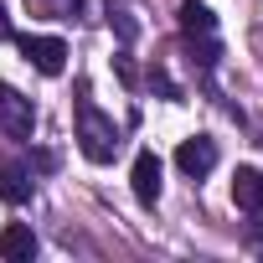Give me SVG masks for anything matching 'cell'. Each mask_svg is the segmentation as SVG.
Segmentation results:
<instances>
[{"label":"cell","mask_w":263,"mask_h":263,"mask_svg":"<svg viewBox=\"0 0 263 263\" xmlns=\"http://www.w3.org/2000/svg\"><path fill=\"white\" fill-rule=\"evenodd\" d=\"M78 150L93 160V165H108L119 155V124L108 114H98L88 98L78 103Z\"/></svg>","instance_id":"1"},{"label":"cell","mask_w":263,"mask_h":263,"mask_svg":"<svg viewBox=\"0 0 263 263\" xmlns=\"http://www.w3.org/2000/svg\"><path fill=\"white\" fill-rule=\"evenodd\" d=\"M31 129H36V108L26 93H16L11 83H0V140H31Z\"/></svg>","instance_id":"2"},{"label":"cell","mask_w":263,"mask_h":263,"mask_svg":"<svg viewBox=\"0 0 263 263\" xmlns=\"http://www.w3.org/2000/svg\"><path fill=\"white\" fill-rule=\"evenodd\" d=\"M21 52L42 78H62V67H67V42L62 36H21Z\"/></svg>","instance_id":"3"},{"label":"cell","mask_w":263,"mask_h":263,"mask_svg":"<svg viewBox=\"0 0 263 263\" xmlns=\"http://www.w3.org/2000/svg\"><path fill=\"white\" fill-rule=\"evenodd\" d=\"M176 165H181V176H186V181H201V176H212V171H217V140H206V135H191V140H181V150H176Z\"/></svg>","instance_id":"4"},{"label":"cell","mask_w":263,"mask_h":263,"mask_svg":"<svg viewBox=\"0 0 263 263\" xmlns=\"http://www.w3.org/2000/svg\"><path fill=\"white\" fill-rule=\"evenodd\" d=\"M160 176H165L160 155H155V150H140V155H135V171H129V181H135V201H140V206H155V201H160Z\"/></svg>","instance_id":"5"},{"label":"cell","mask_w":263,"mask_h":263,"mask_svg":"<svg viewBox=\"0 0 263 263\" xmlns=\"http://www.w3.org/2000/svg\"><path fill=\"white\" fill-rule=\"evenodd\" d=\"M232 201H237L248 217H263V171L237 165V176H232Z\"/></svg>","instance_id":"6"},{"label":"cell","mask_w":263,"mask_h":263,"mask_svg":"<svg viewBox=\"0 0 263 263\" xmlns=\"http://www.w3.org/2000/svg\"><path fill=\"white\" fill-rule=\"evenodd\" d=\"M31 191H36V181H31V165H0V201H11V206H26L31 201Z\"/></svg>","instance_id":"7"},{"label":"cell","mask_w":263,"mask_h":263,"mask_svg":"<svg viewBox=\"0 0 263 263\" xmlns=\"http://www.w3.org/2000/svg\"><path fill=\"white\" fill-rule=\"evenodd\" d=\"M0 258L6 263H31L36 258V232L26 222H11L6 232H0Z\"/></svg>","instance_id":"8"},{"label":"cell","mask_w":263,"mask_h":263,"mask_svg":"<svg viewBox=\"0 0 263 263\" xmlns=\"http://www.w3.org/2000/svg\"><path fill=\"white\" fill-rule=\"evenodd\" d=\"M181 31L186 36H212L217 31V16H212V6H206V0H181Z\"/></svg>","instance_id":"9"},{"label":"cell","mask_w":263,"mask_h":263,"mask_svg":"<svg viewBox=\"0 0 263 263\" xmlns=\"http://www.w3.org/2000/svg\"><path fill=\"white\" fill-rule=\"evenodd\" d=\"M108 26L119 31V42L129 47L140 36V16H135V0H108Z\"/></svg>","instance_id":"10"},{"label":"cell","mask_w":263,"mask_h":263,"mask_svg":"<svg viewBox=\"0 0 263 263\" xmlns=\"http://www.w3.org/2000/svg\"><path fill=\"white\" fill-rule=\"evenodd\" d=\"M150 88L160 93V98H181V88L171 83V72H160V67H150Z\"/></svg>","instance_id":"11"},{"label":"cell","mask_w":263,"mask_h":263,"mask_svg":"<svg viewBox=\"0 0 263 263\" xmlns=\"http://www.w3.org/2000/svg\"><path fill=\"white\" fill-rule=\"evenodd\" d=\"M114 72H119L129 88H135V62H129V52H119V57H114Z\"/></svg>","instance_id":"12"},{"label":"cell","mask_w":263,"mask_h":263,"mask_svg":"<svg viewBox=\"0 0 263 263\" xmlns=\"http://www.w3.org/2000/svg\"><path fill=\"white\" fill-rule=\"evenodd\" d=\"M83 6H88V0H52L57 16H83Z\"/></svg>","instance_id":"13"},{"label":"cell","mask_w":263,"mask_h":263,"mask_svg":"<svg viewBox=\"0 0 263 263\" xmlns=\"http://www.w3.org/2000/svg\"><path fill=\"white\" fill-rule=\"evenodd\" d=\"M11 36V16H6V6H0V42Z\"/></svg>","instance_id":"14"},{"label":"cell","mask_w":263,"mask_h":263,"mask_svg":"<svg viewBox=\"0 0 263 263\" xmlns=\"http://www.w3.org/2000/svg\"><path fill=\"white\" fill-rule=\"evenodd\" d=\"M253 248H258V253H263V232H253Z\"/></svg>","instance_id":"15"}]
</instances>
